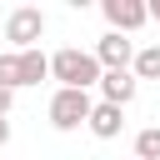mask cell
Returning <instances> with one entry per match:
<instances>
[{
  "label": "cell",
  "instance_id": "6da1fadb",
  "mask_svg": "<svg viewBox=\"0 0 160 160\" xmlns=\"http://www.w3.org/2000/svg\"><path fill=\"white\" fill-rule=\"evenodd\" d=\"M100 60H95V50H75V45H65V50H55L50 55V80H60V90H90V85H100Z\"/></svg>",
  "mask_w": 160,
  "mask_h": 160
},
{
  "label": "cell",
  "instance_id": "7a4b0ae2",
  "mask_svg": "<svg viewBox=\"0 0 160 160\" xmlns=\"http://www.w3.org/2000/svg\"><path fill=\"white\" fill-rule=\"evenodd\" d=\"M45 35V10L40 5H15L5 15V40L10 50H35V40Z\"/></svg>",
  "mask_w": 160,
  "mask_h": 160
},
{
  "label": "cell",
  "instance_id": "3957f363",
  "mask_svg": "<svg viewBox=\"0 0 160 160\" xmlns=\"http://www.w3.org/2000/svg\"><path fill=\"white\" fill-rule=\"evenodd\" d=\"M90 110H95L90 90H55L50 95V125L55 130H80L90 120Z\"/></svg>",
  "mask_w": 160,
  "mask_h": 160
},
{
  "label": "cell",
  "instance_id": "277c9868",
  "mask_svg": "<svg viewBox=\"0 0 160 160\" xmlns=\"http://www.w3.org/2000/svg\"><path fill=\"white\" fill-rule=\"evenodd\" d=\"M100 10H105V20H110L115 35H135L150 20V5L145 0H100Z\"/></svg>",
  "mask_w": 160,
  "mask_h": 160
},
{
  "label": "cell",
  "instance_id": "5b68a950",
  "mask_svg": "<svg viewBox=\"0 0 160 160\" xmlns=\"http://www.w3.org/2000/svg\"><path fill=\"white\" fill-rule=\"evenodd\" d=\"M95 60H100V70H130V65H135V45H130V35L105 30V35L95 40Z\"/></svg>",
  "mask_w": 160,
  "mask_h": 160
},
{
  "label": "cell",
  "instance_id": "8992f818",
  "mask_svg": "<svg viewBox=\"0 0 160 160\" xmlns=\"http://www.w3.org/2000/svg\"><path fill=\"white\" fill-rule=\"evenodd\" d=\"M135 95H140V80H135L130 70H105V75H100V100H105V105H120V110H125Z\"/></svg>",
  "mask_w": 160,
  "mask_h": 160
},
{
  "label": "cell",
  "instance_id": "52a82bcc",
  "mask_svg": "<svg viewBox=\"0 0 160 160\" xmlns=\"http://www.w3.org/2000/svg\"><path fill=\"white\" fill-rule=\"evenodd\" d=\"M85 130H90L95 140H115V135L125 130V110H120V105H105V100H95V110H90Z\"/></svg>",
  "mask_w": 160,
  "mask_h": 160
},
{
  "label": "cell",
  "instance_id": "ba28073f",
  "mask_svg": "<svg viewBox=\"0 0 160 160\" xmlns=\"http://www.w3.org/2000/svg\"><path fill=\"white\" fill-rule=\"evenodd\" d=\"M20 75H25V85H40V80L50 75V55H40V50H20Z\"/></svg>",
  "mask_w": 160,
  "mask_h": 160
},
{
  "label": "cell",
  "instance_id": "9c48e42d",
  "mask_svg": "<svg viewBox=\"0 0 160 160\" xmlns=\"http://www.w3.org/2000/svg\"><path fill=\"white\" fill-rule=\"evenodd\" d=\"M130 75H135V80H160V45H145V50H135V65H130Z\"/></svg>",
  "mask_w": 160,
  "mask_h": 160
},
{
  "label": "cell",
  "instance_id": "30bf717a",
  "mask_svg": "<svg viewBox=\"0 0 160 160\" xmlns=\"http://www.w3.org/2000/svg\"><path fill=\"white\" fill-rule=\"evenodd\" d=\"M0 85H5V90H20V85H25V75H20V50H5V55H0Z\"/></svg>",
  "mask_w": 160,
  "mask_h": 160
},
{
  "label": "cell",
  "instance_id": "8fae6325",
  "mask_svg": "<svg viewBox=\"0 0 160 160\" xmlns=\"http://www.w3.org/2000/svg\"><path fill=\"white\" fill-rule=\"evenodd\" d=\"M135 160H160V125L135 135Z\"/></svg>",
  "mask_w": 160,
  "mask_h": 160
},
{
  "label": "cell",
  "instance_id": "7c38bea8",
  "mask_svg": "<svg viewBox=\"0 0 160 160\" xmlns=\"http://www.w3.org/2000/svg\"><path fill=\"white\" fill-rule=\"evenodd\" d=\"M10 105H15V90H5V85H0V115H5V120H10Z\"/></svg>",
  "mask_w": 160,
  "mask_h": 160
},
{
  "label": "cell",
  "instance_id": "4fadbf2b",
  "mask_svg": "<svg viewBox=\"0 0 160 160\" xmlns=\"http://www.w3.org/2000/svg\"><path fill=\"white\" fill-rule=\"evenodd\" d=\"M5 145H10V120L0 115V150H5Z\"/></svg>",
  "mask_w": 160,
  "mask_h": 160
},
{
  "label": "cell",
  "instance_id": "5bb4252c",
  "mask_svg": "<svg viewBox=\"0 0 160 160\" xmlns=\"http://www.w3.org/2000/svg\"><path fill=\"white\" fill-rule=\"evenodd\" d=\"M150 20H155V25H160V0H150Z\"/></svg>",
  "mask_w": 160,
  "mask_h": 160
}]
</instances>
